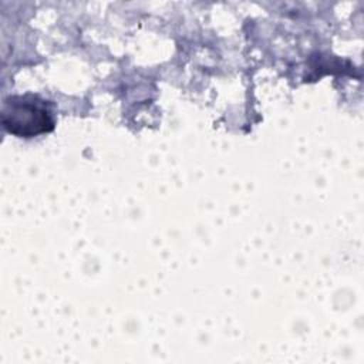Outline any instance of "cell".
Instances as JSON below:
<instances>
[{
	"mask_svg": "<svg viewBox=\"0 0 364 364\" xmlns=\"http://www.w3.org/2000/svg\"><path fill=\"white\" fill-rule=\"evenodd\" d=\"M3 128L18 138H33L55 128L54 105L34 92L9 95L1 104Z\"/></svg>",
	"mask_w": 364,
	"mask_h": 364,
	"instance_id": "obj_1",
	"label": "cell"
}]
</instances>
